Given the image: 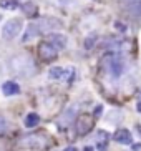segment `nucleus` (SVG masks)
<instances>
[{
  "label": "nucleus",
  "mask_w": 141,
  "mask_h": 151,
  "mask_svg": "<svg viewBox=\"0 0 141 151\" xmlns=\"http://www.w3.org/2000/svg\"><path fill=\"white\" fill-rule=\"evenodd\" d=\"M38 55L45 62H52V60H55L58 57V50L55 47H52L47 40H43V42H40V45H38Z\"/></svg>",
  "instance_id": "0eeeda50"
},
{
  "label": "nucleus",
  "mask_w": 141,
  "mask_h": 151,
  "mask_svg": "<svg viewBox=\"0 0 141 151\" xmlns=\"http://www.w3.org/2000/svg\"><path fill=\"white\" fill-rule=\"evenodd\" d=\"M83 151H95V148H93V146H86Z\"/></svg>",
  "instance_id": "b1692460"
},
{
  "label": "nucleus",
  "mask_w": 141,
  "mask_h": 151,
  "mask_svg": "<svg viewBox=\"0 0 141 151\" xmlns=\"http://www.w3.org/2000/svg\"><path fill=\"white\" fill-rule=\"evenodd\" d=\"M38 123H40V115H38V113H35V111L28 113V115L25 116V121H23L25 128H35Z\"/></svg>",
  "instance_id": "ddd939ff"
},
{
  "label": "nucleus",
  "mask_w": 141,
  "mask_h": 151,
  "mask_svg": "<svg viewBox=\"0 0 141 151\" xmlns=\"http://www.w3.org/2000/svg\"><path fill=\"white\" fill-rule=\"evenodd\" d=\"M115 28H116V32H119V33H126V25H124L123 22H119V20H116L115 22Z\"/></svg>",
  "instance_id": "6ab92c4d"
},
{
  "label": "nucleus",
  "mask_w": 141,
  "mask_h": 151,
  "mask_svg": "<svg viewBox=\"0 0 141 151\" xmlns=\"http://www.w3.org/2000/svg\"><path fill=\"white\" fill-rule=\"evenodd\" d=\"M20 10H22V12L27 15V17H37V12H38V7L35 5V2H32V0H27L25 4H22V7H20Z\"/></svg>",
  "instance_id": "f8f14e48"
},
{
  "label": "nucleus",
  "mask_w": 141,
  "mask_h": 151,
  "mask_svg": "<svg viewBox=\"0 0 141 151\" xmlns=\"http://www.w3.org/2000/svg\"><path fill=\"white\" fill-rule=\"evenodd\" d=\"M22 27H23V20L20 17L9 18V20L4 23V27H2V38L7 40V42L13 40V38L22 32Z\"/></svg>",
  "instance_id": "20e7f679"
},
{
  "label": "nucleus",
  "mask_w": 141,
  "mask_h": 151,
  "mask_svg": "<svg viewBox=\"0 0 141 151\" xmlns=\"http://www.w3.org/2000/svg\"><path fill=\"white\" fill-rule=\"evenodd\" d=\"M73 4H75V0H58V5H63V7H68Z\"/></svg>",
  "instance_id": "412c9836"
},
{
  "label": "nucleus",
  "mask_w": 141,
  "mask_h": 151,
  "mask_svg": "<svg viewBox=\"0 0 141 151\" xmlns=\"http://www.w3.org/2000/svg\"><path fill=\"white\" fill-rule=\"evenodd\" d=\"M113 139L119 145H133V134L129 129L126 128H119L116 129V133L113 134Z\"/></svg>",
  "instance_id": "9d476101"
},
{
  "label": "nucleus",
  "mask_w": 141,
  "mask_h": 151,
  "mask_svg": "<svg viewBox=\"0 0 141 151\" xmlns=\"http://www.w3.org/2000/svg\"><path fill=\"white\" fill-rule=\"evenodd\" d=\"M121 120H123V111L121 110H111L108 113V116H106V121L108 123H113V124L119 123Z\"/></svg>",
  "instance_id": "2eb2a0df"
},
{
  "label": "nucleus",
  "mask_w": 141,
  "mask_h": 151,
  "mask_svg": "<svg viewBox=\"0 0 141 151\" xmlns=\"http://www.w3.org/2000/svg\"><path fill=\"white\" fill-rule=\"evenodd\" d=\"M65 70L63 67H52L48 70V78L50 80H63L65 78Z\"/></svg>",
  "instance_id": "4468645a"
},
{
  "label": "nucleus",
  "mask_w": 141,
  "mask_h": 151,
  "mask_svg": "<svg viewBox=\"0 0 141 151\" xmlns=\"http://www.w3.org/2000/svg\"><path fill=\"white\" fill-rule=\"evenodd\" d=\"M63 27V22L57 17H40L37 18L35 22H30L25 27V32L22 35V42L27 43L30 40H35L42 35H48V33H53L55 30Z\"/></svg>",
  "instance_id": "f257e3e1"
},
{
  "label": "nucleus",
  "mask_w": 141,
  "mask_h": 151,
  "mask_svg": "<svg viewBox=\"0 0 141 151\" xmlns=\"http://www.w3.org/2000/svg\"><path fill=\"white\" fill-rule=\"evenodd\" d=\"M131 150H133V151H141V143H133V145H131Z\"/></svg>",
  "instance_id": "4be33fe9"
},
{
  "label": "nucleus",
  "mask_w": 141,
  "mask_h": 151,
  "mask_svg": "<svg viewBox=\"0 0 141 151\" xmlns=\"http://www.w3.org/2000/svg\"><path fill=\"white\" fill-rule=\"evenodd\" d=\"M93 124H95L93 116H88V115L78 116V120L75 121V129H76V133H78V136H85V134H88L90 131L93 129Z\"/></svg>",
  "instance_id": "423d86ee"
},
{
  "label": "nucleus",
  "mask_w": 141,
  "mask_h": 151,
  "mask_svg": "<svg viewBox=\"0 0 141 151\" xmlns=\"http://www.w3.org/2000/svg\"><path fill=\"white\" fill-rule=\"evenodd\" d=\"M20 145L25 148H43L45 146V138L40 134H28V136L22 138Z\"/></svg>",
  "instance_id": "1a4fd4ad"
},
{
  "label": "nucleus",
  "mask_w": 141,
  "mask_h": 151,
  "mask_svg": "<svg viewBox=\"0 0 141 151\" xmlns=\"http://www.w3.org/2000/svg\"><path fill=\"white\" fill-rule=\"evenodd\" d=\"M7 68L12 75L20 76V78H30L37 73V63L33 57L25 52L15 53L7 60Z\"/></svg>",
  "instance_id": "f03ea898"
},
{
  "label": "nucleus",
  "mask_w": 141,
  "mask_h": 151,
  "mask_svg": "<svg viewBox=\"0 0 141 151\" xmlns=\"http://www.w3.org/2000/svg\"><path fill=\"white\" fill-rule=\"evenodd\" d=\"M0 7L4 10H13L17 9V2L15 0H0Z\"/></svg>",
  "instance_id": "a211bd4d"
},
{
  "label": "nucleus",
  "mask_w": 141,
  "mask_h": 151,
  "mask_svg": "<svg viewBox=\"0 0 141 151\" xmlns=\"http://www.w3.org/2000/svg\"><path fill=\"white\" fill-rule=\"evenodd\" d=\"M110 141V133L105 129H98L96 131V143H108Z\"/></svg>",
  "instance_id": "f3484780"
},
{
  "label": "nucleus",
  "mask_w": 141,
  "mask_h": 151,
  "mask_svg": "<svg viewBox=\"0 0 141 151\" xmlns=\"http://www.w3.org/2000/svg\"><path fill=\"white\" fill-rule=\"evenodd\" d=\"M101 115H103V105H96L95 110H93V118L96 120V118H100Z\"/></svg>",
  "instance_id": "aec40b11"
},
{
  "label": "nucleus",
  "mask_w": 141,
  "mask_h": 151,
  "mask_svg": "<svg viewBox=\"0 0 141 151\" xmlns=\"http://www.w3.org/2000/svg\"><path fill=\"white\" fill-rule=\"evenodd\" d=\"M78 111H80V106L76 105V103H73V105H70V106H66L65 110L62 111L60 118L57 120V126L60 129H66L71 123H75V121L78 120Z\"/></svg>",
  "instance_id": "39448f33"
},
{
  "label": "nucleus",
  "mask_w": 141,
  "mask_h": 151,
  "mask_svg": "<svg viewBox=\"0 0 141 151\" xmlns=\"http://www.w3.org/2000/svg\"><path fill=\"white\" fill-rule=\"evenodd\" d=\"M136 133L141 136V124H136Z\"/></svg>",
  "instance_id": "5701e85b"
},
{
  "label": "nucleus",
  "mask_w": 141,
  "mask_h": 151,
  "mask_svg": "<svg viewBox=\"0 0 141 151\" xmlns=\"http://www.w3.org/2000/svg\"><path fill=\"white\" fill-rule=\"evenodd\" d=\"M96 42H98V33H90V35L83 40V48H85V50H91V48H95Z\"/></svg>",
  "instance_id": "dca6fc26"
},
{
  "label": "nucleus",
  "mask_w": 141,
  "mask_h": 151,
  "mask_svg": "<svg viewBox=\"0 0 141 151\" xmlns=\"http://www.w3.org/2000/svg\"><path fill=\"white\" fill-rule=\"evenodd\" d=\"M65 151H76V148L75 146H70V148H66Z\"/></svg>",
  "instance_id": "a878e982"
},
{
  "label": "nucleus",
  "mask_w": 141,
  "mask_h": 151,
  "mask_svg": "<svg viewBox=\"0 0 141 151\" xmlns=\"http://www.w3.org/2000/svg\"><path fill=\"white\" fill-rule=\"evenodd\" d=\"M47 42H48L52 47H55L58 52H60V50H65V48H66L68 38H66L65 35H62V33H57V32H53V33H48V35H47Z\"/></svg>",
  "instance_id": "6e6552de"
},
{
  "label": "nucleus",
  "mask_w": 141,
  "mask_h": 151,
  "mask_svg": "<svg viewBox=\"0 0 141 151\" xmlns=\"http://www.w3.org/2000/svg\"><path fill=\"white\" fill-rule=\"evenodd\" d=\"M101 67L113 80H119L128 71V60L119 52H108L101 60Z\"/></svg>",
  "instance_id": "7ed1b4c3"
},
{
  "label": "nucleus",
  "mask_w": 141,
  "mask_h": 151,
  "mask_svg": "<svg viewBox=\"0 0 141 151\" xmlns=\"http://www.w3.org/2000/svg\"><path fill=\"white\" fill-rule=\"evenodd\" d=\"M2 93L5 96H17L20 95V85L13 80H7L5 83H2Z\"/></svg>",
  "instance_id": "9b49d317"
},
{
  "label": "nucleus",
  "mask_w": 141,
  "mask_h": 151,
  "mask_svg": "<svg viewBox=\"0 0 141 151\" xmlns=\"http://www.w3.org/2000/svg\"><path fill=\"white\" fill-rule=\"evenodd\" d=\"M136 110L141 113V101H138V103H136Z\"/></svg>",
  "instance_id": "393cba45"
},
{
  "label": "nucleus",
  "mask_w": 141,
  "mask_h": 151,
  "mask_svg": "<svg viewBox=\"0 0 141 151\" xmlns=\"http://www.w3.org/2000/svg\"><path fill=\"white\" fill-rule=\"evenodd\" d=\"M96 2H100V0H96Z\"/></svg>",
  "instance_id": "bb28decb"
}]
</instances>
